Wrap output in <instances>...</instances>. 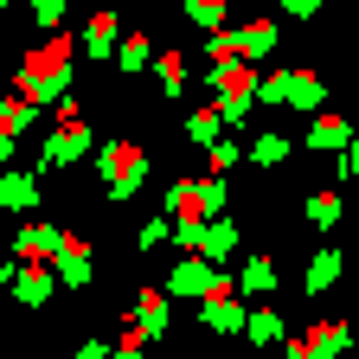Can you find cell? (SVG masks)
I'll return each mask as SVG.
<instances>
[{
    "label": "cell",
    "instance_id": "1",
    "mask_svg": "<svg viewBox=\"0 0 359 359\" xmlns=\"http://www.w3.org/2000/svg\"><path fill=\"white\" fill-rule=\"evenodd\" d=\"M97 173H103V199L109 205H128L135 187L148 180V154L135 148V142H103L97 148Z\"/></svg>",
    "mask_w": 359,
    "mask_h": 359
},
{
    "label": "cell",
    "instance_id": "2",
    "mask_svg": "<svg viewBox=\"0 0 359 359\" xmlns=\"http://www.w3.org/2000/svg\"><path fill=\"white\" fill-rule=\"evenodd\" d=\"M90 154V122L77 116V103L65 97L58 103V122L45 128V148H39V173H58V167H71V161H83Z\"/></svg>",
    "mask_w": 359,
    "mask_h": 359
},
{
    "label": "cell",
    "instance_id": "3",
    "mask_svg": "<svg viewBox=\"0 0 359 359\" xmlns=\"http://www.w3.org/2000/svg\"><path fill=\"white\" fill-rule=\"evenodd\" d=\"M212 289H231L224 263H212V257H199V250L173 257V269H167V295H173V302H199V295H212Z\"/></svg>",
    "mask_w": 359,
    "mask_h": 359
},
{
    "label": "cell",
    "instance_id": "4",
    "mask_svg": "<svg viewBox=\"0 0 359 359\" xmlns=\"http://www.w3.org/2000/svg\"><path fill=\"white\" fill-rule=\"evenodd\" d=\"M52 269H58V283H65V289H90V283H97V263H90V238L65 231V244H58Z\"/></svg>",
    "mask_w": 359,
    "mask_h": 359
},
{
    "label": "cell",
    "instance_id": "5",
    "mask_svg": "<svg viewBox=\"0 0 359 359\" xmlns=\"http://www.w3.org/2000/svg\"><path fill=\"white\" fill-rule=\"evenodd\" d=\"M244 302H238V289H212V295H199V327H212V334H244Z\"/></svg>",
    "mask_w": 359,
    "mask_h": 359
},
{
    "label": "cell",
    "instance_id": "6",
    "mask_svg": "<svg viewBox=\"0 0 359 359\" xmlns=\"http://www.w3.org/2000/svg\"><path fill=\"white\" fill-rule=\"evenodd\" d=\"M52 289H58L52 257H20V283H13L20 308H45V302H52Z\"/></svg>",
    "mask_w": 359,
    "mask_h": 359
},
{
    "label": "cell",
    "instance_id": "7",
    "mask_svg": "<svg viewBox=\"0 0 359 359\" xmlns=\"http://www.w3.org/2000/svg\"><path fill=\"white\" fill-rule=\"evenodd\" d=\"M346 340H353L346 321H321V327H308V334H295V340H283V346H289V359H327V353H340Z\"/></svg>",
    "mask_w": 359,
    "mask_h": 359
},
{
    "label": "cell",
    "instance_id": "8",
    "mask_svg": "<svg viewBox=\"0 0 359 359\" xmlns=\"http://www.w3.org/2000/svg\"><path fill=\"white\" fill-rule=\"evenodd\" d=\"M116 45H122V13L116 7H97L90 13V26H83V58H116Z\"/></svg>",
    "mask_w": 359,
    "mask_h": 359
},
{
    "label": "cell",
    "instance_id": "9",
    "mask_svg": "<svg viewBox=\"0 0 359 359\" xmlns=\"http://www.w3.org/2000/svg\"><path fill=\"white\" fill-rule=\"evenodd\" d=\"M346 142H353L346 116H334V109H314L308 116V154H340Z\"/></svg>",
    "mask_w": 359,
    "mask_h": 359
},
{
    "label": "cell",
    "instance_id": "10",
    "mask_svg": "<svg viewBox=\"0 0 359 359\" xmlns=\"http://www.w3.org/2000/svg\"><path fill=\"white\" fill-rule=\"evenodd\" d=\"M58 244H65V224H52V218H26L20 238H13V257H58Z\"/></svg>",
    "mask_w": 359,
    "mask_h": 359
},
{
    "label": "cell",
    "instance_id": "11",
    "mask_svg": "<svg viewBox=\"0 0 359 359\" xmlns=\"http://www.w3.org/2000/svg\"><path fill=\"white\" fill-rule=\"evenodd\" d=\"M340 276H346V250H340V244H321V250L308 257V276H302V289H308V295H327Z\"/></svg>",
    "mask_w": 359,
    "mask_h": 359
},
{
    "label": "cell",
    "instance_id": "12",
    "mask_svg": "<svg viewBox=\"0 0 359 359\" xmlns=\"http://www.w3.org/2000/svg\"><path fill=\"white\" fill-rule=\"evenodd\" d=\"M238 45H244V58H250V65H263V58H276L283 26L269 20V13H257V20H244V26H238Z\"/></svg>",
    "mask_w": 359,
    "mask_h": 359
},
{
    "label": "cell",
    "instance_id": "13",
    "mask_svg": "<svg viewBox=\"0 0 359 359\" xmlns=\"http://www.w3.org/2000/svg\"><path fill=\"white\" fill-rule=\"evenodd\" d=\"M39 205V173H20V167H0V212H32Z\"/></svg>",
    "mask_w": 359,
    "mask_h": 359
},
{
    "label": "cell",
    "instance_id": "14",
    "mask_svg": "<svg viewBox=\"0 0 359 359\" xmlns=\"http://www.w3.org/2000/svg\"><path fill=\"white\" fill-rule=\"evenodd\" d=\"M199 257H212V263H224L238 250V218H224V212H212L205 224H199V244H193Z\"/></svg>",
    "mask_w": 359,
    "mask_h": 359
},
{
    "label": "cell",
    "instance_id": "15",
    "mask_svg": "<svg viewBox=\"0 0 359 359\" xmlns=\"http://www.w3.org/2000/svg\"><path fill=\"white\" fill-rule=\"evenodd\" d=\"M289 109H302V116L327 109V77L321 71H289Z\"/></svg>",
    "mask_w": 359,
    "mask_h": 359
},
{
    "label": "cell",
    "instance_id": "16",
    "mask_svg": "<svg viewBox=\"0 0 359 359\" xmlns=\"http://www.w3.org/2000/svg\"><path fill=\"white\" fill-rule=\"evenodd\" d=\"M167 314H173V295L167 289H142V295H135V321L148 327V340L167 334Z\"/></svg>",
    "mask_w": 359,
    "mask_h": 359
},
{
    "label": "cell",
    "instance_id": "17",
    "mask_svg": "<svg viewBox=\"0 0 359 359\" xmlns=\"http://www.w3.org/2000/svg\"><path fill=\"white\" fill-rule=\"evenodd\" d=\"M154 65V39L148 32H122V45H116V71L122 77H142Z\"/></svg>",
    "mask_w": 359,
    "mask_h": 359
},
{
    "label": "cell",
    "instance_id": "18",
    "mask_svg": "<svg viewBox=\"0 0 359 359\" xmlns=\"http://www.w3.org/2000/svg\"><path fill=\"white\" fill-rule=\"evenodd\" d=\"M302 212H308L314 231H334V224L346 218V199H340L334 187H321V193H308V199H302Z\"/></svg>",
    "mask_w": 359,
    "mask_h": 359
},
{
    "label": "cell",
    "instance_id": "19",
    "mask_svg": "<svg viewBox=\"0 0 359 359\" xmlns=\"http://www.w3.org/2000/svg\"><path fill=\"white\" fill-rule=\"evenodd\" d=\"M244 340H257V346H276V340H289V327H283V308H250V314H244Z\"/></svg>",
    "mask_w": 359,
    "mask_h": 359
},
{
    "label": "cell",
    "instance_id": "20",
    "mask_svg": "<svg viewBox=\"0 0 359 359\" xmlns=\"http://www.w3.org/2000/svg\"><path fill=\"white\" fill-rule=\"evenodd\" d=\"M289 154H295V148H289V135H276V128H263L257 142L244 148V161H250V167H263V173H269V167H283Z\"/></svg>",
    "mask_w": 359,
    "mask_h": 359
},
{
    "label": "cell",
    "instance_id": "21",
    "mask_svg": "<svg viewBox=\"0 0 359 359\" xmlns=\"http://www.w3.org/2000/svg\"><path fill=\"white\" fill-rule=\"evenodd\" d=\"M238 289H244V295H276V289H283V276H276V263H269V257H244Z\"/></svg>",
    "mask_w": 359,
    "mask_h": 359
},
{
    "label": "cell",
    "instance_id": "22",
    "mask_svg": "<svg viewBox=\"0 0 359 359\" xmlns=\"http://www.w3.org/2000/svg\"><path fill=\"white\" fill-rule=\"evenodd\" d=\"M154 77L161 97H187V52H154Z\"/></svg>",
    "mask_w": 359,
    "mask_h": 359
},
{
    "label": "cell",
    "instance_id": "23",
    "mask_svg": "<svg viewBox=\"0 0 359 359\" xmlns=\"http://www.w3.org/2000/svg\"><path fill=\"white\" fill-rule=\"evenodd\" d=\"M218 135H224V116H218V103H205V109H193V116H187V142L212 148Z\"/></svg>",
    "mask_w": 359,
    "mask_h": 359
},
{
    "label": "cell",
    "instance_id": "24",
    "mask_svg": "<svg viewBox=\"0 0 359 359\" xmlns=\"http://www.w3.org/2000/svg\"><path fill=\"white\" fill-rule=\"evenodd\" d=\"M180 13H187L193 26H205V32H218L224 20H231V0H180Z\"/></svg>",
    "mask_w": 359,
    "mask_h": 359
},
{
    "label": "cell",
    "instance_id": "25",
    "mask_svg": "<svg viewBox=\"0 0 359 359\" xmlns=\"http://www.w3.org/2000/svg\"><path fill=\"white\" fill-rule=\"evenodd\" d=\"M218 116H224V128H244L257 116V90H224V97H218Z\"/></svg>",
    "mask_w": 359,
    "mask_h": 359
},
{
    "label": "cell",
    "instance_id": "26",
    "mask_svg": "<svg viewBox=\"0 0 359 359\" xmlns=\"http://www.w3.org/2000/svg\"><path fill=\"white\" fill-rule=\"evenodd\" d=\"M32 116H39V103H26V97H0V128H7V135H26Z\"/></svg>",
    "mask_w": 359,
    "mask_h": 359
},
{
    "label": "cell",
    "instance_id": "27",
    "mask_svg": "<svg viewBox=\"0 0 359 359\" xmlns=\"http://www.w3.org/2000/svg\"><path fill=\"white\" fill-rule=\"evenodd\" d=\"M238 161H244V148H238V142H231V135H218V142H212V148H205V173H231V167H238Z\"/></svg>",
    "mask_w": 359,
    "mask_h": 359
},
{
    "label": "cell",
    "instance_id": "28",
    "mask_svg": "<svg viewBox=\"0 0 359 359\" xmlns=\"http://www.w3.org/2000/svg\"><path fill=\"white\" fill-rule=\"evenodd\" d=\"M167 238H173V212H154L142 231H135V250H161Z\"/></svg>",
    "mask_w": 359,
    "mask_h": 359
},
{
    "label": "cell",
    "instance_id": "29",
    "mask_svg": "<svg viewBox=\"0 0 359 359\" xmlns=\"http://www.w3.org/2000/svg\"><path fill=\"white\" fill-rule=\"evenodd\" d=\"M257 103H289V71H269V77H257Z\"/></svg>",
    "mask_w": 359,
    "mask_h": 359
},
{
    "label": "cell",
    "instance_id": "30",
    "mask_svg": "<svg viewBox=\"0 0 359 359\" xmlns=\"http://www.w3.org/2000/svg\"><path fill=\"white\" fill-rule=\"evenodd\" d=\"M58 20H65V0H32V26L39 32H52Z\"/></svg>",
    "mask_w": 359,
    "mask_h": 359
},
{
    "label": "cell",
    "instance_id": "31",
    "mask_svg": "<svg viewBox=\"0 0 359 359\" xmlns=\"http://www.w3.org/2000/svg\"><path fill=\"white\" fill-rule=\"evenodd\" d=\"M334 173H340V180H359V135H353V142L340 148V161H334Z\"/></svg>",
    "mask_w": 359,
    "mask_h": 359
},
{
    "label": "cell",
    "instance_id": "32",
    "mask_svg": "<svg viewBox=\"0 0 359 359\" xmlns=\"http://www.w3.org/2000/svg\"><path fill=\"white\" fill-rule=\"evenodd\" d=\"M321 7H327V0H283V13H289V20H314Z\"/></svg>",
    "mask_w": 359,
    "mask_h": 359
},
{
    "label": "cell",
    "instance_id": "33",
    "mask_svg": "<svg viewBox=\"0 0 359 359\" xmlns=\"http://www.w3.org/2000/svg\"><path fill=\"white\" fill-rule=\"evenodd\" d=\"M13 283H20V257L7 250V257H0V289H13Z\"/></svg>",
    "mask_w": 359,
    "mask_h": 359
},
{
    "label": "cell",
    "instance_id": "34",
    "mask_svg": "<svg viewBox=\"0 0 359 359\" xmlns=\"http://www.w3.org/2000/svg\"><path fill=\"white\" fill-rule=\"evenodd\" d=\"M13 142H20V135H7V128H0V167H13Z\"/></svg>",
    "mask_w": 359,
    "mask_h": 359
}]
</instances>
